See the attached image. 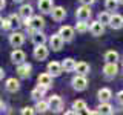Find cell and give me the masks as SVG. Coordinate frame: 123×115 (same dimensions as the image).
Segmentation results:
<instances>
[{
  "mask_svg": "<svg viewBox=\"0 0 123 115\" xmlns=\"http://www.w3.org/2000/svg\"><path fill=\"white\" fill-rule=\"evenodd\" d=\"M25 23H26V31L29 34H34L36 31H42L45 28V20L40 15H32L31 18L25 20Z\"/></svg>",
  "mask_w": 123,
  "mask_h": 115,
  "instance_id": "obj_1",
  "label": "cell"
},
{
  "mask_svg": "<svg viewBox=\"0 0 123 115\" xmlns=\"http://www.w3.org/2000/svg\"><path fill=\"white\" fill-rule=\"evenodd\" d=\"M72 87H74L75 91H85L86 89V86H88V80H86V77L82 75V74H77L74 78H72Z\"/></svg>",
  "mask_w": 123,
  "mask_h": 115,
  "instance_id": "obj_2",
  "label": "cell"
},
{
  "mask_svg": "<svg viewBox=\"0 0 123 115\" xmlns=\"http://www.w3.org/2000/svg\"><path fill=\"white\" fill-rule=\"evenodd\" d=\"M65 45V38L60 35V34H54V35L49 38V48L52 51H60Z\"/></svg>",
  "mask_w": 123,
  "mask_h": 115,
  "instance_id": "obj_3",
  "label": "cell"
},
{
  "mask_svg": "<svg viewBox=\"0 0 123 115\" xmlns=\"http://www.w3.org/2000/svg\"><path fill=\"white\" fill-rule=\"evenodd\" d=\"M48 103H49V109H51L52 112H62V109H63V101H62V98L59 95L49 97Z\"/></svg>",
  "mask_w": 123,
  "mask_h": 115,
  "instance_id": "obj_4",
  "label": "cell"
},
{
  "mask_svg": "<svg viewBox=\"0 0 123 115\" xmlns=\"http://www.w3.org/2000/svg\"><path fill=\"white\" fill-rule=\"evenodd\" d=\"M48 55H49V49L46 48L45 45H37L36 48H34V58L36 60L42 61V60H45Z\"/></svg>",
  "mask_w": 123,
  "mask_h": 115,
  "instance_id": "obj_5",
  "label": "cell"
},
{
  "mask_svg": "<svg viewBox=\"0 0 123 115\" xmlns=\"http://www.w3.org/2000/svg\"><path fill=\"white\" fill-rule=\"evenodd\" d=\"M75 17L79 18V20H89V17H91V8H89V5H83V6L77 8Z\"/></svg>",
  "mask_w": 123,
  "mask_h": 115,
  "instance_id": "obj_6",
  "label": "cell"
},
{
  "mask_svg": "<svg viewBox=\"0 0 123 115\" xmlns=\"http://www.w3.org/2000/svg\"><path fill=\"white\" fill-rule=\"evenodd\" d=\"M91 34L94 37H100V35H103V32H105V25H103L100 20H95V22H92L91 23Z\"/></svg>",
  "mask_w": 123,
  "mask_h": 115,
  "instance_id": "obj_7",
  "label": "cell"
},
{
  "mask_svg": "<svg viewBox=\"0 0 123 115\" xmlns=\"http://www.w3.org/2000/svg\"><path fill=\"white\" fill-rule=\"evenodd\" d=\"M103 72L108 78H112V77L117 75L118 72V68H117V63H112V61H106L105 68H103Z\"/></svg>",
  "mask_w": 123,
  "mask_h": 115,
  "instance_id": "obj_8",
  "label": "cell"
},
{
  "mask_svg": "<svg viewBox=\"0 0 123 115\" xmlns=\"http://www.w3.org/2000/svg\"><path fill=\"white\" fill-rule=\"evenodd\" d=\"M9 43L11 46H14V48H20V46L25 43V35H23L22 32H14L9 35Z\"/></svg>",
  "mask_w": 123,
  "mask_h": 115,
  "instance_id": "obj_9",
  "label": "cell"
},
{
  "mask_svg": "<svg viewBox=\"0 0 123 115\" xmlns=\"http://www.w3.org/2000/svg\"><path fill=\"white\" fill-rule=\"evenodd\" d=\"M48 72L52 77H59L63 72V66H62V63H59V61H49L48 63Z\"/></svg>",
  "mask_w": 123,
  "mask_h": 115,
  "instance_id": "obj_10",
  "label": "cell"
},
{
  "mask_svg": "<svg viewBox=\"0 0 123 115\" xmlns=\"http://www.w3.org/2000/svg\"><path fill=\"white\" fill-rule=\"evenodd\" d=\"M38 9L42 14H51L54 9V2L52 0H38Z\"/></svg>",
  "mask_w": 123,
  "mask_h": 115,
  "instance_id": "obj_11",
  "label": "cell"
},
{
  "mask_svg": "<svg viewBox=\"0 0 123 115\" xmlns=\"http://www.w3.org/2000/svg\"><path fill=\"white\" fill-rule=\"evenodd\" d=\"M51 17H52V20H55V22H62L66 17V11H65L63 6H54V9L51 12Z\"/></svg>",
  "mask_w": 123,
  "mask_h": 115,
  "instance_id": "obj_12",
  "label": "cell"
},
{
  "mask_svg": "<svg viewBox=\"0 0 123 115\" xmlns=\"http://www.w3.org/2000/svg\"><path fill=\"white\" fill-rule=\"evenodd\" d=\"M59 34L65 38V41H71L72 38H74V28H71V26L65 25V26H62V28H60Z\"/></svg>",
  "mask_w": 123,
  "mask_h": 115,
  "instance_id": "obj_13",
  "label": "cell"
},
{
  "mask_svg": "<svg viewBox=\"0 0 123 115\" xmlns=\"http://www.w3.org/2000/svg\"><path fill=\"white\" fill-rule=\"evenodd\" d=\"M25 58H26V55H25V52H23L22 49H17V48H15L14 51L11 52V61H12V63H15V64L23 63V61H25Z\"/></svg>",
  "mask_w": 123,
  "mask_h": 115,
  "instance_id": "obj_14",
  "label": "cell"
},
{
  "mask_svg": "<svg viewBox=\"0 0 123 115\" xmlns=\"http://www.w3.org/2000/svg\"><path fill=\"white\" fill-rule=\"evenodd\" d=\"M46 89H48L46 86H43V84H40V83H38V86H37V87H34L32 92H31V98H32V100H36V101L42 100V97L45 95Z\"/></svg>",
  "mask_w": 123,
  "mask_h": 115,
  "instance_id": "obj_15",
  "label": "cell"
},
{
  "mask_svg": "<svg viewBox=\"0 0 123 115\" xmlns=\"http://www.w3.org/2000/svg\"><path fill=\"white\" fill-rule=\"evenodd\" d=\"M17 74L22 77V78H28V77L31 75V64L29 63H20L17 68Z\"/></svg>",
  "mask_w": 123,
  "mask_h": 115,
  "instance_id": "obj_16",
  "label": "cell"
},
{
  "mask_svg": "<svg viewBox=\"0 0 123 115\" xmlns=\"http://www.w3.org/2000/svg\"><path fill=\"white\" fill-rule=\"evenodd\" d=\"M109 26H111L112 29H120V28H123V15H120V14L111 15Z\"/></svg>",
  "mask_w": 123,
  "mask_h": 115,
  "instance_id": "obj_17",
  "label": "cell"
},
{
  "mask_svg": "<svg viewBox=\"0 0 123 115\" xmlns=\"http://www.w3.org/2000/svg\"><path fill=\"white\" fill-rule=\"evenodd\" d=\"M97 98L100 100V103L109 101V100L112 98V92H111V89H108V87H103V89H100L97 92Z\"/></svg>",
  "mask_w": 123,
  "mask_h": 115,
  "instance_id": "obj_18",
  "label": "cell"
},
{
  "mask_svg": "<svg viewBox=\"0 0 123 115\" xmlns=\"http://www.w3.org/2000/svg\"><path fill=\"white\" fill-rule=\"evenodd\" d=\"M37 81L40 83V84H43V86H46V87H49L52 84V75L49 74V72L40 74V75H38V78H37Z\"/></svg>",
  "mask_w": 123,
  "mask_h": 115,
  "instance_id": "obj_19",
  "label": "cell"
},
{
  "mask_svg": "<svg viewBox=\"0 0 123 115\" xmlns=\"http://www.w3.org/2000/svg\"><path fill=\"white\" fill-rule=\"evenodd\" d=\"M62 66H63L65 72H72V71H75L77 63H75V60H72V58H65L62 61Z\"/></svg>",
  "mask_w": 123,
  "mask_h": 115,
  "instance_id": "obj_20",
  "label": "cell"
},
{
  "mask_svg": "<svg viewBox=\"0 0 123 115\" xmlns=\"http://www.w3.org/2000/svg\"><path fill=\"white\" fill-rule=\"evenodd\" d=\"M5 87H6L8 92H15V91H18V87H20V83H18L15 78H8Z\"/></svg>",
  "mask_w": 123,
  "mask_h": 115,
  "instance_id": "obj_21",
  "label": "cell"
},
{
  "mask_svg": "<svg viewBox=\"0 0 123 115\" xmlns=\"http://www.w3.org/2000/svg\"><path fill=\"white\" fill-rule=\"evenodd\" d=\"M45 41H46V35L43 32H40V31H36V32L32 34V43L34 45H45Z\"/></svg>",
  "mask_w": 123,
  "mask_h": 115,
  "instance_id": "obj_22",
  "label": "cell"
},
{
  "mask_svg": "<svg viewBox=\"0 0 123 115\" xmlns=\"http://www.w3.org/2000/svg\"><path fill=\"white\" fill-rule=\"evenodd\" d=\"M97 109H98V114H105V115H111V114L114 112L112 106H111L108 101H103V103H100V106L97 107Z\"/></svg>",
  "mask_w": 123,
  "mask_h": 115,
  "instance_id": "obj_23",
  "label": "cell"
},
{
  "mask_svg": "<svg viewBox=\"0 0 123 115\" xmlns=\"http://www.w3.org/2000/svg\"><path fill=\"white\" fill-rule=\"evenodd\" d=\"M89 28H91V25H88L86 20H79V22H77V25H75V31H77V32H80V34L88 32Z\"/></svg>",
  "mask_w": 123,
  "mask_h": 115,
  "instance_id": "obj_24",
  "label": "cell"
},
{
  "mask_svg": "<svg viewBox=\"0 0 123 115\" xmlns=\"http://www.w3.org/2000/svg\"><path fill=\"white\" fill-rule=\"evenodd\" d=\"M22 15L25 20H28V18H31L32 17V8H31L29 5H22V8H20V12H18Z\"/></svg>",
  "mask_w": 123,
  "mask_h": 115,
  "instance_id": "obj_25",
  "label": "cell"
},
{
  "mask_svg": "<svg viewBox=\"0 0 123 115\" xmlns=\"http://www.w3.org/2000/svg\"><path fill=\"white\" fill-rule=\"evenodd\" d=\"M75 72L77 74H82V75H86L89 72V64L85 63V61H79L75 66Z\"/></svg>",
  "mask_w": 123,
  "mask_h": 115,
  "instance_id": "obj_26",
  "label": "cell"
},
{
  "mask_svg": "<svg viewBox=\"0 0 123 115\" xmlns=\"http://www.w3.org/2000/svg\"><path fill=\"white\" fill-rule=\"evenodd\" d=\"M36 109H37V112L45 114L46 110L49 109V103H48V101H43V100H38L37 104H36Z\"/></svg>",
  "mask_w": 123,
  "mask_h": 115,
  "instance_id": "obj_27",
  "label": "cell"
},
{
  "mask_svg": "<svg viewBox=\"0 0 123 115\" xmlns=\"http://www.w3.org/2000/svg\"><path fill=\"white\" fill-rule=\"evenodd\" d=\"M105 60L106 61H112V63H117L118 60V52L117 51H108L105 54Z\"/></svg>",
  "mask_w": 123,
  "mask_h": 115,
  "instance_id": "obj_28",
  "label": "cell"
},
{
  "mask_svg": "<svg viewBox=\"0 0 123 115\" xmlns=\"http://www.w3.org/2000/svg\"><path fill=\"white\" fill-rule=\"evenodd\" d=\"M72 109H75L77 112H80V110H85V109H86V103H85L83 100H75V101L72 103Z\"/></svg>",
  "mask_w": 123,
  "mask_h": 115,
  "instance_id": "obj_29",
  "label": "cell"
},
{
  "mask_svg": "<svg viewBox=\"0 0 123 115\" xmlns=\"http://www.w3.org/2000/svg\"><path fill=\"white\" fill-rule=\"evenodd\" d=\"M118 5H120L118 0H106V2H105V6H106L108 11H115Z\"/></svg>",
  "mask_w": 123,
  "mask_h": 115,
  "instance_id": "obj_30",
  "label": "cell"
},
{
  "mask_svg": "<svg viewBox=\"0 0 123 115\" xmlns=\"http://www.w3.org/2000/svg\"><path fill=\"white\" fill-rule=\"evenodd\" d=\"M98 20L102 22L103 25H109V22H111V14L106 12V11H103V12L98 14Z\"/></svg>",
  "mask_w": 123,
  "mask_h": 115,
  "instance_id": "obj_31",
  "label": "cell"
},
{
  "mask_svg": "<svg viewBox=\"0 0 123 115\" xmlns=\"http://www.w3.org/2000/svg\"><path fill=\"white\" fill-rule=\"evenodd\" d=\"M20 17H22L20 14H18V15L12 14L9 17V22H11V26H12V28H20V25H22V23H20Z\"/></svg>",
  "mask_w": 123,
  "mask_h": 115,
  "instance_id": "obj_32",
  "label": "cell"
},
{
  "mask_svg": "<svg viewBox=\"0 0 123 115\" xmlns=\"http://www.w3.org/2000/svg\"><path fill=\"white\" fill-rule=\"evenodd\" d=\"M37 112V109H36V107H23V109H22V114L23 115H32V114H36Z\"/></svg>",
  "mask_w": 123,
  "mask_h": 115,
  "instance_id": "obj_33",
  "label": "cell"
},
{
  "mask_svg": "<svg viewBox=\"0 0 123 115\" xmlns=\"http://www.w3.org/2000/svg\"><path fill=\"white\" fill-rule=\"evenodd\" d=\"M0 23H2V29H9V28H12V26H11L9 18H2V20H0Z\"/></svg>",
  "mask_w": 123,
  "mask_h": 115,
  "instance_id": "obj_34",
  "label": "cell"
},
{
  "mask_svg": "<svg viewBox=\"0 0 123 115\" xmlns=\"http://www.w3.org/2000/svg\"><path fill=\"white\" fill-rule=\"evenodd\" d=\"M117 100H118L120 103H123V91H120V92L117 94Z\"/></svg>",
  "mask_w": 123,
  "mask_h": 115,
  "instance_id": "obj_35",
  "label": "cell"
},
{
  "mask_svg": "<svg viewBox=\"0 0 123 115\" xmlns=\"http://www.w3.org/2000/svg\"><path fill=\"white\" fill-rule=\"evenodd\" d=\"M80 2H82L83 5H92V3H94L95 0H80Z\"/></svg>",
  "mask_w": 123,
  "mask_h": 115,
  "instance_id": "obj_36",
  "label": "cell"
},
{
  "mask_svg": "<svg viewBox=\"0 0 123 115\" xmlns=\"http://www.w3.org/2000/svg\"><path fill=\"white\" fill-rule=\"evenodd\" d=\"M65 114H66V115H77L79 112H77V110L74 109V110H68V112H65Z\"/></svg>",
  "mask_w": 123,
  "mask_h": 115,
  "instance_id": "obj_37",
  "label": "cell"
},
{
  "mask_svg": "<svg viewBox=\"0 0 123 115\" xmlns=\"http://www.w3.org/2000/svg\"><path fill=\"white\" fill-rule=\"evenodd\" d=\"M6 6V2H5V0H0V8H2V9H3V8H5Z\"/></svg>",
  "mask_w": 123,
  "mask_h": 115,
  "instance_id": "obj_38",
  "label": "cell"
},
{
  "mask_svg": "<svg viewBox=\"0 0 123 115\" xmlns=\"http://www.w3.org/2000/svg\"><path fill=\"white\" fill-rule=\"evenodd\" d=\"M0 77H2V78H3V77H5V71H3V68L0 69Z\"/></svg>",
  "mask_w": 123,
  "mask_h": 115,
  "instance_id": "obj_39",
  "label": "cell"
},
{
  "mask_svg": "<svg viewBox=\"0 0 123 115\" xmlns=\"http://www.w3.org/2000/svg\"><path fill=\"white\" fill-rule=\"evenodd\" d=\"M14 2H15V3H22L23 0H14Z\"/></svg>",
  "mask_w": 123,
  "mask_h": 115,
  "instance_id": "obj_40",
  "label": "cell"
},
{
  "mask_svg": "<svg viewBox=\"0 0 123 115\" xmlns=\"http://www.w3.org/2000/svg\"><path fill=\"white\" fill-rule=\"evenodd\" d=\"M118 2H120V5H123V0H118Z\"/></svg>",
  "mask_w": 123,
  "mask_h": 115,
  "instance_id": "obj_41",
  "label": "cell"
}]
</instances>
